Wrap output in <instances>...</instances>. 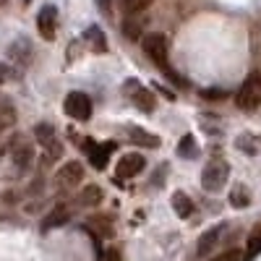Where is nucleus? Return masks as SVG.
<instances>
[{"label": "nucleus", "mask_w": 261, "mask_h": 261, "mask_svg": "<svg viewBox=\"0 0 261 261\" xmlns=\"http://www.w3.org/2000/svg\"><path fill=\"white\" fill-rule=\"evenodd\" d=\"M144 50H146V55H149L151 60L160 65V68H165V73L175 81V84H186L183 79L175 76V71H172L170 58H167V39H165L162 34H146V37H144Z\"/></svg>", "instance_id": "obj_1"}, {"label": "nucleus", "mask_w": 261, "mask_h": 261, "mask_svg": "<svg viewBox=\"0 0 261 261\" xmlns=\"http://www.w3.org/2000/svg\"><path fill=\"white\" fill-rule=\"evenodd\" d=\"M227 175H230V165H227V160H222V157H212V160L206 162L204 172H201V186H204V191H212V193L222 191L225 183H227Z\"/></svg>", "instance_id": "obj_2"}, {"label": "nucleus", "mask_w": 261, "mask_h": 261, "mask_svg": "<svg viewBox=\"0 0 261 261\" xmlns=\"http://www.w3.org/2000/svg\"><path fill=\"white\" fill-rule=\"evenodd\" d=\"M235 102H238V107H243V110H253V107L261 105V73L258 71H253L243 81V86L238 89Z\"/></svg>", "instance_id": "obj_3"}, {"label": "nucleus", "mask_w": 261, "mask_h": 261, "mask_svg": "<svg viewBox=\"0 0 261 261\" xmlns=\"http://www.w3.org/2000/svg\"><path fill=\"white\" fill-rule=\"evenodd\" d=\"M65 115L73 120H89L92 118V99L86 97L84 92H71L65 97Z\"/></svg>", "instance_id": "obj_4"}, {"label": "nucleus", "mask_w": 261, "mask_h": 261, "mask_svg": "<svg viewBox=\"0 0 261 261\" xmlns=\"http://www.w3.org/2000/svg\"><path fill=\"white\" fill-rule=\"evenodd\" d=\"M81 178H84V167H81L79 162H68V165H63V167L58 170L55 183H58V188H63V191H71V188H76V186L81 183Z\"/></svg>", "instance_id": "obj_5"}, {"label": "nucleus", "mask_w": 261, "mask_h": 261, "mask_svg": "<svg viewBox=\"0 0 261 261\" xmlns=\"http://www.w3.org/2000/svg\"><path fill=\"white\" fill-rule=\"evenodd\" d=\"M144 157L141 154H125V157H120V162H118V167H115V175H118V180H128V178H134V175H139V172L144 170Z\"/></svg>", "instance_id": "obj_6"}, {"label": "nucleus", "mask_w": 261, "mask_h": 261, "mask_svg": "<svg viewBox=\"0 0 261 261\" xmlns=\"http://www.w3.org/2000/svg\"><path fill=\"white\" fill-rule=\"evenodd\" d=\"M37 29L42 34V39H53L55 29H58V11L53 6H45L37 13Z\"/></svg>", "instance_id": "obj_7"}, {"label": "nucleus", "mask_w": 261, "mask_h": 261, "mask_svg": "<svg viewBox=\"0 0 261 261\" xmlns=\"http://www.w3.org/2000/svg\"><path fill=\"white\" fill-rule=\"evenodd\" d=\"M115 146L113 144H97V141H86V151H89V162L97 170H105L107 162H110V151Z\"/></svg>", "instance_id": "obj_8"}, {"label": "nucleus", "mask_w": 261, "mask_h": 261, "mask_svg": "<svg viewBox=\"0 0 261 261\" xmlns=\"http://www.w3.org/2000/svg\"><path fill=\"white\" fill-rule=\"evenodd\" d=\"M128 89H130V99H134V105L136 107H141V110H154V97H151L146 89H144V86H139V84H134V81H130L128 84Z\"/></svg>", "instance_id": "obj_9"}, {"label": "nucleus", "mask_w": 261, "mask_h": 261, "mask_svg": "<svg viewBox=\"0 0 261 261\" xmlns=\"http://www.w3.org/2000/svg\"><path fill=\"white\" fill-rule=\"evenodd\" d=\"M16 123V105L0 92V130H8Z\"/></svg>", "instance_id": "obj_10"}, {"label": "nucleus", "mask_w": 261, "mask_h": 261, "mask_svg": "<svg viewBox=\"0 0 261 261\" xmlns=\"http://www.w3.org/2000/svg\"><path fill=\"white\" fill-rule=\"evenodd\" d=\"M222 232H225V227H222V225H217V227H212L209 232H204V235H201V241H199V256H206L217 243H220Z\"/></svg>", "instance_id": "obj_11"}, {"label": "nucleus", "mask_w": 261, "mask_h": 261, "mask_svg": "<svg viewBox=\"0 0 261 261\" xmlns=\"http://www.w3.org/2000/svg\"><path fill=\"white\" fill-rule=\"evenodd\" d=\"M172 206H175V214L183 217V220L193 214V204H191V199H188L183 191H178L175 196H172Z\"/></svg>", "instance_id": "obj_12"}, {"label": "nucleus", "mask_w": 261, "mask_h": 261, "mask_svg": "<svg viewBox=\"0 0 261 261\" xmlns=\"http://www.w3.org/2000/svg\"><path fill=\"white\" fill-rule=\"evenodd\" d=\"M34 136H37V141H39L42 146H47V149L58 146V144H55V130H53V125H47V123L37 125V128H34Z\"/></svg>", "instance_id": "obj_13"}, {"label": "nucleus", "mask_w": 261, "mask_h": 261, "mask_svg": "<svg viewBox=\"0 0 261 261\" xmlns=\"http://www.w3.org/2000/svg\"><path fill=\"white\" fill-rule=\"evenodd\" d=\"M99 201H102L99 186H86V188L81 191V196H79V204H81V206H97Z\"/></svg>", "instance_id": "obj_14"}, {"label": "nucleus", "mask_w": 261, "mask_h": 261, "mask_svg": "<svg viewBox=\"0 0 261 261\" xmlns=\"http://www.w3.org/2000/svg\"><path fill=\"white\" fill-rule=\"evenodd\" d=\"M258 253H261V227H256V230L251 232V238H248V248H246V261L256 258Z\"/></svg>", "instance_id": "obj_15"}, {"label": "nucleus", "mask_w": 261, "mask_h": 261, "mask_svg": "<svg viewBox=\"0 0 261 261\" xmlns=\"http://www.w3.org/2000/svg\"><path fill=\"white\" fill-rule=\"evenodd\" d=\"M68 217H71V212H68V209H65V206H58V209L47 217L45 230H50V227H55V225H65V222H68Z\"/></svg>", "instance_id": "obj_16"}, {"label": "nucleus", "mask_w": 261, "mask_h": 261, "mask_svg": "<svg viewBox=\"0 0 261 261\" xmlns=\"http://www.w3.org/2000/svg\"><path fill=\"white\" fill-rule=\"evenodd\" d=\"M130 141H134V144H144V146H157V144H160V139H154L151 134H146V130H139V128L130 130Z\"/></svg>", "instance_id": "obj_17"}, {"label": "nucleus", "mask_w": 261, "mask_h": 261, "mask_svg": "<svg viewBox=\"0 0 261 261\" xmlns=\"http://www.w3.org/2000/svg\"><path fill=\"white\" fill-rule=\"evenodd\" d=\"M230 204H232V206H238V209L248 206V191L238 186V188H235V191L230 193Z\"/></svg>", "instance_id": "obj_18"}, {"label": "nucleus", "mask_w": 261, "mask_h": 261, "mask_svg": "<svg viewBox=\"0 0 261 261\" xmlns=\"http://www.w3.org/2000/svg\"><path fill=\"white\" fill-rule=\"evenodd\" d=\"M123 6H125L128 13H141L151 6V0H123Z\"/></svg>", "instance_id": "obj_19"}, {"label": "nucleus", "mask_w": 261, "mask_h": 261, "mask_svg": "<svg viewBox=\"0 0 261 261\" xmlns=\"http://www.w3.org/2000/svg\"><path fill=\"white\" fill-rule=\"evenodd\" d=\"M178 149H180V154H183V157H188V160L196 154V144H193V139H191V136H186V139L180 141V146H178Z\"/></svg>", "instance_id": "obj_20"}, {"label": "nucleus", "mask_w": 261, "mask_h": 261, "mask_svg": "<svg viewBox=\"0 0 261 261\" xmlns=\"http://www.w3.org/2000/svg\"><path fill=\"white\" fill-rule=\"evenodd\" d=\"M89 39L94 42V47H99V50H107V45H105V37L99 34V29H97V27H92V29H89Z\"/></svg>", "instance_id": "obj_21"}, {"label": "nucleus", "mask_w": 261, "mask_h": 261, "mask_svg": "<svg viewBox=\"0 0 261 261\" xmlns=\"http://www.w3.org/2000/svg\"><path fill=\"white\" fill-rule=\"evenodd\" d=\"M212 261H243V253L241 251H225V253H220V256L212 258Z\"/></svg>", "instance_id": "obj_22"}, {"label": "nucleus", "mask_w": 261, "mask_h": 261, "mask_svg": "<svg viewBox=\"0 0 261 261\" xmlns=\"http://www.w3.org/2000/svg\"><path fill=\"white\" fill-rule=\"evenodd\" d=\"M97 6H99V11L105 16H110V0H97Z\"/></svg>", "instance_id": "obj_23"}, {"label": "nucleus", "mask_w": 261, "mask_h": 261, "mask_svg": "<svg viewBox=\"0 0 261 261\" xmlns=\"http://www.w3.org/2000/svg\"><path fill=\"white\" fill-rule=\"evenodd\" d=\"M118 258H120V253H118V251H107V253L102 256V261H118Z\"/></svg>", "instance_id": "obj_24"}, {"label": "nucleus", "mask_w": 261, "mask_h": 261, "mask_svg": "<svg viewBox=\"0 0 261 261\" xmlns=\"http://www.w3.org/2000/svg\"><path fill=\"white\" fill-rule=\"evenodd\" d=\"M3 3H6V0H0V6H3Z\"/></svg>", "instance_id": "obj_25"}]
</instances>
